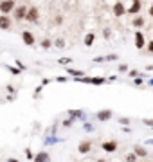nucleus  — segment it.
Listing matches in <instances>:
<instances>
[{"label": "nucleus", "mask_w": 153, "mask_h": 162, "mask_svg": "<svg viewBox=\"0 0 153 162\" xmlns=\"http://www.w3.org/2000/svg\"><path fill=\"white\" fill-rule=\"evenodd\" d=\"M16 9V5H15V2L13 0H2L0 2V13L4 15V16H7L11 11H15Z\"/></svg>", "instance_id": "obj_1"}, {"label": "nucleus", "mask_w": 153, "mask_h": 162, "mask_svg": "<svg viewBox=\"0 0 153 162\" xmlns=\"http://www.w3.org/2000/svg\"><path fill=\"white\" fill-rule=\"evenodd\" d=\"M38 16H40L38 7H29V9H27V15H25V20L27 22H38Z\"/></svg>", "instance_id": "obj_2"}, {"label": "nucleus", "mask_w": 153, "mask_h": 162, "mask_svg": "<svg viewBox=\"0 0 153 162\" xmlns=\"http://www.w3.org/2000/svg\"><path fill=\"white\" fill-rule=\"evenodd\" d=\"M90 150H92V142H90V141H81V142H79V146H77V151H79L81 155L90 153Z\"/></svg>", "instance_id": "obj_3"}, {"label": "nucleus", "mask_w": 153, "mask_h": 162, "mask_svg": "<svg viewBox=\"0 0 153 162\" xmlns=\"http://www.w3.org/2000/svg\"><path fill=\"white\" fill-rule=\"evenodd\" d=\"M101 148H103L106 153H114L115 150H117V142L115 141H105L101 144Z\"/></svg>", "instance_id": "obj_4"}, {"label": "nucleus", "mask_w": 153, "mask_h": 162, "mask_svg": "<svg viewBox=\"0 0 153 162\" xmlns=\"http://www.w3.org/2000/svg\"><path fill=\"white\" fill-rule=\"evenodd\" d=\"M144 45H146L144 34H142L141 31H137V33H135V47H137V49H144Z\"/></svg>", "instance_id": "obj_5"}, {"label": "nucleus", "mask_w": 153, "mask_h": 162, "mask_svg": "<svg viewBox=\"0 0 153 162\" xmlns=\"http://www.w3.org/2000/svg\"><path fill=\"white\" fill-rule=\"evenodd\" d=\"M141 7H142V2L135 0V2L130 4V9H126V13H128V15H137V13L141 11Z\"/></svg>", "instance_id": "obj_6"}, {"label": "nucleus", "mask_w": 153, "mask_h": 162, "mask_svg": "<svg viewBox=\"0 0 153 162\" xmlns=\"http://www.w3.org/2000/svg\"><path fill=\"white\" fill-rule=\"evenodd\" d=\"M22 40H23V43L25 45H34V34L33 33H29V31H23L22 33Z\"/></svg>", "instance_id": "obj_7"}, {"label": "nucleus", "mask_w": 153, "mask_h": 162, "mask_svg": "<svg viewBox=\"0 0 153 162\" xmlns=\"http://www.w3.org/2000/svg\"><path fill=\"white\" fill-rule=\"evenodd\" d=\"M27 9H29V7H25V5H18V7L15 9V18H16V20H23L25 15H27Z\"/></svg>", "instance_id": "obj_8"}, {"label": "nucleus", "mask_w": 153, "mask_h": 162, "mask_svg": "<svg viewBox=\"0 0 153 162\" xmlns=\"http://www.w3.org/2000/svg\"><path fill=\"white\" fill-rule=\"evenodd\" d=\"M112 110H101V112H97V119L99 121H110L112 119Z\"/></svg>", "instance_id": "obj_9"}, {"label": "nucleus", "mask_w": 153, "mask_h": 162, "mask_svg": "<svg viewBox=\"0 0 153 162\" xmlns=\"http://www.w3.org/2000/svg\"><path fill=\"white\" fill-rule=\"evenodd\" d=\"M124 13H126L124 4H123V2H115V4H114V15H115V16H123Z\"/></svg>", "instance_id": "obj_10"}, {"label": "nucleus", "mask_w": 153, "mask_h": 162, "mask_svg": "<svg viewBox=\"0 0 153 162\" xmlns=\"http://www.w3.org/2000/svg\"><path fill=\"white\" fill-rule=\"evenodd\" d=\"M34 162H51V155L47 151H40L34 155Z\"/></svg>", "instance_id": "obj_11"}, {"label": "nucleus", "mask_w": 153, "mask_h": 162, "mask_svg": "<svg viewBox=\"0 0 153 162\" xmlns=\"http://www.w3.org/2000/svg\"><path fill=\"white\" fill-rule=\"evenodd\" d=\"M11 18L9 16H4V15H0V29H9L11 27Z\"/></svg>", "instance_id": "obj_12"}, {"label": "nucleus", "mask_w": 153, "mask_h": 162, "mask_svg": "<svg viewBox=\"0 0 153 162\" xmlns=\"http://www.w3.org/2000/svg\"><path fill=\"white\" fill-rule=\"evenodd\" d=\"M133 153L137 155V157H146V155H148V151H146V148H144V146H135Z\"/></svg>", "instance_id": "obj_13"}, {"label": "nucleus", "mask_w": 153, "mask_h": 162, "mask_svg": "<svg viewBox=\"0 0 153 162\" xmlns=\"http://www.w3.org/2000/svg\"><path fill=\"white\" fill-rule=\"evenodd\" d=\"M67 72H69L70 76H74V78H83V74H85L83 70H76V69H72V67H69Z\"/></svg>", "instance_id": "obj_14"}, {"label": "nucleus", "mask_w": 153, "mask_h": 162, "mask_svg": "<svg viewBox=\"0 0 153 162\" xmlns=\"http://www.w3.org/2000/svg\"><path fill=\"white\" fill-rule=\"evenodd\" d=\"M69 115H70V119H79V117H83V110H69Z\"/></svg>", "instance_id": "obj_15"}, {"label": "nucleus", "mask_w": 153, "mask_h": 162, "mask_svg": "<svg viewBox=\"0 0 153 162\" xmlns=\"http://www.w3.org/2000/svg\"><path fill=\"white\" fill-rule=\"evenodd\" d=\"M94 40H96V36H94L92 33H88V34L85 36V45H87V47H90V45L94 43Z\"/></svg>", "instance_id": "obj_16"}, {"label": "nucleus", "mask_w": 153, "mask_h": 162, "mask_svg": "<svg viewBox=\"0 0 153 162\" xmlns=\"http://www.w3.org/2000/svg\"><path fill=\"white\" fill-rule=\"evenodd\" d=\"M132 25L137 27V29H139V27H142V25H144V18H142V16H137V18L132 22Z\"/></svg>", "instance_id": "obj_17"}, {"label": "nucleus", "mask_w": 153, "mask_h": 162, "mask_svg": "<svg viewBox=\"0 0 153 162\" xmlns=\"http://www.w3.org/2000/svg\"><path fill=\"white\" fill-rule=\"evenodd\" d=\"M103 83H106V79H105V78H101V76L92 78V81H90V85H103Z\"/></svg>", "instance_id": "obj_18"}, {"label": "nucleus", "mask_w": 153, "mask_h": 162, "mask_svg": "<svg viewBox=\"0 0 153 162\" xmlns=\"http://www.w3.org/2000/svg\"><path fill=\"white\" fill-rule=\"evenodd\" d=\"M23 153H25V157H27L29 160H34V153L31 151V148H25V151H23Z\"/></svg>", "instance_id": "obj_19"}, {"label": "nucleus", "mask_w": 153, "mask_h": 162, "mask_svg": "<svg viewBox=\"0 0 153 162\" xmlns=\"http://www.w3.org/2000/svg\"><path fill=\"white\" fill-rule=\"evenodd\" d=\"M59 65H70L72 63V58H61V60H58Z\"/></svg>", "instance_id": "obj_20"}, {"label": "nucleus", "mask_w": 153, "mask_h": 162, "mask_svg": "<svg viewBox=\"0 0 153 162\" xmlns=\"http://www.w3.org/2000/svg\"><path fill=\"white\" fill-rule=\"evenodd\" d=\"M54 45L61 49V47H65V40H63V38H56V40H54Z\"/></svg>", "instance_id": "obj_21"}, {"label": "nucleus", "mask_w": 153, "mask_h": 162, "mask_svg": "<svg viewBox=\"0 0 153 162\" xmlns=\"http://www.w3.org/2000/svg\"><path fill=\"white\" fill-rule=\"evenodd\" d=\"M63 141V139H58V137H49V139H45V144H54V142H59Z\"/></svg>", "instance_id": "obj_22"}, {"label": "nucleus", "mask_w": 153, "mask_h": 162, "mask_svg": "<svg viewBox=\"0 0 153 162\" xmlns=\"http://www.w3.org/2000/svg\"><path fill=\"white\" fill-rule=\"evenodd\" d=\"M51 45H52V41L49 40V38H45V40H41V47H43V49H49Z\"/></svg>", "instance_id": "obj_23"}, {"label": "nucleus", "mask_w": 153, "mask_h": 162, "mask_svg": "<svg viewBox=\"0 0 153 162\" xmlns=\"http://www.w3.org/2000/svg\"><path fill=\"white\" fill-rule=\"evenodd\" d=\"M83 130H85V132H92V130H94V126H92L90 122H85V124H83Z\"/></svg>", "instance_id": "obj_24"}, {"label": "nucleus", "mask_w": 153, "mask_h": 162, "mask_svg": "<svg viewBox=\"0 0 153 162\" xmlns=\"http://www.w3.org/2000/svg\"><path fill=\"white\" fill-rule=\"evenodd\" d=\"M72 124H74V119H70V117L63 121V126H65V128H69V126H72Z\"/></svg>", "instance_id": "obj_25"}, {"label": "nucleus", "mask_w": 153, "mask_h": 162, "mask_svg": "<svg viewBox=\"0 0 153 162\" xmlns=\"http://www.w3.org/2000/svg\"><path fill=\"white\" fill-rule=\"evenodd\" d=\"M142 83H144V79H142V78H139V76H137V78L133 79V85H137V86H141Z\"/></svg>", "instance_id": "obj_26"}, {"label": "nucleus", "mask_w": 153, "mask_h": 162, "mask_svg": "<svg viewBox=\"0 0 153 162\" xmlns=\"http://www.w3.org/2000/svg\"><path fill=\"white\" fill-rule=\"evenodd\" d=\"M126 160H128V162H135V160H137V155H135V153H130V155L126 157Z\"/></svg>", "instance_id": "obj_27"}, {"label": "nucleus", "mask_w": 153, "mask_h": 162, "mask_svg": "<svg viewBox=\"0 0 153 162\" xmlns=\"http://www.w3.org/2000/svg\"><path fill=\"white\" fill-rule=\"evenodd\" d=\"M146 49H148V54H153V40H151V41H148Z\"/></svg>", "instance_id": "obj_28"}, {"label": "nucleus", "mask_w": 153, "mask_h": 162, "mask_svg": "<svg viewBox=\"0 0 153 162\" xmlns=\"http://www.w3.org/2000/svg\"><path fill=\"white\" fill-rule=\"evenodd\" d=\"M7 69H9V72H11V74H15V76L20 74V69H15V67H7Z\"/></svg>", "instance_id": "obj_29"}, {"label": "nucleus", "mask_w": 153, "mask_h": 162, "mask_svg": "<svg viewBox=\"0 0 153 162\" xmlns=\"http://www.w3.org/2000/svg\"><path fill=\"white\" fill-rule=\"evenodd\" d=\"M142 124H146V126H151V128H153V119H142Z\"/></svg>", "instance_id": "obj_30"}, {"label": "nucleus", "mask_w": 153, "mask_h": 162, "mask_svg": "<svg viewBox=\"0 0 153 162\" xmlns=\"http://www.w3.org/2000/svg\"><path fill=\"white\" fill-rule=\"evenodd\" d=\"M126 70H128V65H124V63L119 65V72H126Z\"/></svg>", "instance_id": "obj_31"}, {"label": "nucleus", "mask_w": 153, "mask_h": 162, "mask_svg": "<svg viewBox=\"0 0 153 162\" xmlns=\"http://www.w3.org/2000/svg\"><path fill=\"white\" fill-rule=\"evenodd\" d=\"M119 122H121V124H130V119H128V117H121Z\"/></svg>", "instance_id": "obj_32"}, {"label": "nucleus", "mask_w": 153, "mask_h": 162, "mask_svg": "<svg viewBox=\"0 0 153 162\" xmlns=\"http://www.w3.org/2000/svg\"><path fill=\"white\" fill-rule=\"evenodd\" d=\"M117 58H119L117 54H110V56H106V60H108V61H114V60H117Z\"/></svg>", "instance_id": "obj_33"}, {"label": "nucleus", "mask_w": 153, "mask_h": 162, "mask_svg": "<svg viewBox=\"0 0 153 162\" xmlns=\"http://www.w3.org/2000/svg\"><path fill=\"white\" fill-rule=\"evenodd\" d=\"M105 60H106V58H103V56H96V58H94L96 63H101V61H105Z\"/></svg>", "instance_id": "obj_34"}, {"label": "nucleus", "mask_w": 153, "mask_h": 162, "mask_svg": "<svg viewBox=\"0 0 153 162\" xmlns=\"http://www.w3.org/2000/svg\"><path fill=\"white\" fill-rule=\"evenodd\" d=\"M56 81H58V83H65V81H67V78H63V76H58Z\"/></svg>", "instance_id": "obj_35"}, {"label": "nucleus", "mask_w": 153, "mask_h": 162, "mask_svg": "<svg viewBox=\"0 0 153 162\" xmlns=\"http://www.w3.org/2000/svg\"><path fill=\"white\" fill-rule=\"evenodd\" d=\"M54 22H56V25H59V23L63 22V18H61V16H56V20H54Z\"/></svg>", "instance_id": "obj_36"}, {"label": "nucleus", "mask_w": 153, "mask_h": 162, "mask_svg": "<svg viewBox=\"0 0 153 162\" xmlns=\"http://www.w3.org/2000/svg\"><path fill=\"white\" fill-rule=\"evenodd\" d=\"M110 34H112V33H110V29H105V36H106V38H110Z\"/></svg>", "instance_id": "obj_37"}, {"label": "nucleus", "mask_w": 153, "mask_h": 162, "mask_svg": "<svg viewBox=\"0 0 153 162\" xmlns=\"http://www.w3.org/2000/svg\"><path fill=\"white\" fill-rule=\"evenodd\" d=\"M130 76L132 78H137V70H130Z\"/></svg>", "instance_id": "obj_38"}, {"label": "nucleus", "mask_w": 153, "mask_h": 162, "mask_svg": "<svg viewBox=\"0 0 153 162\" xmlns=\"http://www.w3.org/2000/svg\"><path fill=\"white\" fill-rule=\"evenodd\" d=\"M7 162H20L18 159H13V157H9V159H7Z\"/></svg>", "instance_id": "obj_39"}, {"label": "nucleus", "mask_w": 153, "mask_h": 162, "mask_svg": "<svg viewBox=\"0 0 153 162\" xmlns=\"http://www.w3.org/2000/svg\"><path fill=\"white\" fill-rule=\"evenodd\" d=\"M150 16H151V18H153V4H151V5H150Z\"/></svg>", "instance_id": "obj_40"}, {"label": "nucleus", "mask_w": 153, "mask_h": 162, "mask_svg": "<svg viewBox=\"0 0 153 162\" xmlns=\"http://www.w3.org/2000/svg\"><path fill=\"white\" fill-rule=\"evenodd\" d=\"M146 144H151V146H153V139H148V141H146Z\"/></svg>", "instance_id": "obj_41"}, {"label": "nucleus", "mask_w": 153, "mask_h": 162, "mask_svg": "<svg viewBox=\"0 0 153 162\" xmlns=\"http://www.w3.org/2000/svg\"><path fill=\"white\" fill-rule=\"evenodd\" d=\"M148 85H150V86H153V78H151L150 81H148Z\"/></svg>", "instance_id": "obj_42"}, {"label": "nucleus", "mask_w": 153, "mask_h": 162, "mask_svg": "<svg viewBox=\"0 0 153 162\" xmlns=\"http://www.w3.org/2000/svg\"><path fill=\"white\" fill-rule=\"evenodd\" d=\"M97 162H106V160H103V159H99V160H97Z\"/></svg>", "instance_id": "obj_43"}, {"label": "nucleus", "mask_w": 153, "mask_h": 162, "mask_svg": "<svg viewBox=\"0 0 153 162\" xmlns=\"http://www.w3.org/2000/svg\"><path fill=\"white\" fill-rule=\"evenodd\" d=\"M148 69H150V70H153V65H151V67H148Z\"/></svg>", "instance_id": "obj_44"}]
</instances>
